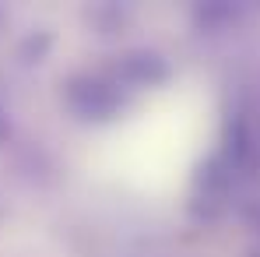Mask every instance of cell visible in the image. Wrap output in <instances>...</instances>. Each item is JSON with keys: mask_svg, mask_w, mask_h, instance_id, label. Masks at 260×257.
Here are the masks:
<instances>
[{"mask_svg": "<svg viewBox=\"0 0 260 257\" xmlns=\"http://www.w3.org/2000/svg\"><path fill=\"white\" fill-rule=\"evenodd\" d=\"M7 134H11V120H7V113L0 106V141H7Z\"/></svg>", "mask_w": 260, "mask_h": 257, "instance_id": "obj_5", "label": "cell"}, {"mask_svg": "<svg viewBox=\"0 0 260 257\" xmlns=\"http://www.w3.org/2000/svg\"><path fill=\"white\" fill-rule=\"evenodd\" d=\"M49 46H53V36H49V32H36V36H28L25 43L18 46V56H21L25 64H39L46 53H49Z\"/></svg>", "mask_w": 260, "mask_h": 257, "instance_id": "obj_4", "label": "cell"}, {"mask_svg": "<svg viewBox=\"0 0 260 257\" xmlns=\"http://www.w3.org/2000/svg\"><path fill=\"white\" fill-rule=\"evenodd\" d=\"M232 18H236V7H229V4H201V7H197V21H201L204 28L229 25Z\"/></svg>", "mask_w": 260, "mask_h": 257, "instance_id": "obj_3", "label": "cell"}, {"mask_svg": "<svg viewBox=\"0 0 260 257\" xmlns=\"http://www.w3.org/2000/svg\"><path fill=\"white\" fill-rule=\"evenodd\" d=\"M63 99L81 120H109L120 109V85L106 74H74Z\"/></svg>", "mask_w": 260, "mask_h": 257, "instance_id": "obj_1", "label": "cell"}, {"mask_svg": "<svg viewBox=\"0 0 260 257\" xmlns=\"http://www.w3.org/2000/svg\"><path fill=\"white\" fill-rule=\"evenodd\" d=\"M113 74L120 81H127V85H148L151 88V85H162L169 78V60L162 53H155V49H130V53H123L116 60Z\"/></svg>", "mask_w": 260, "mask_h": 257, "instance_id": "obj_2", "label": "cell"}]
</instances>
